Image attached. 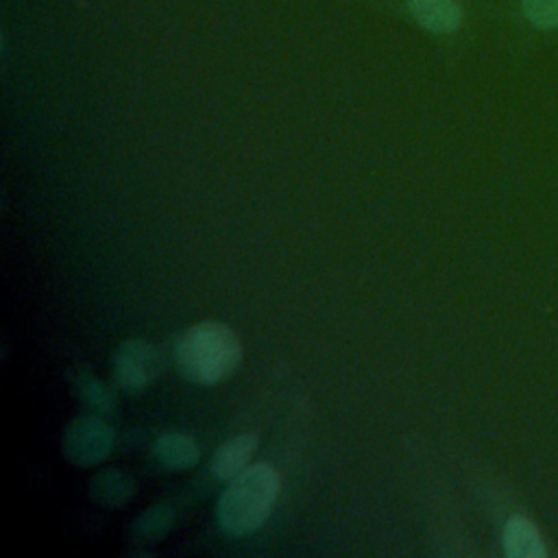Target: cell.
<instances>
[{"mask_svg":"<svg viewBox=\"0 0 558 558\" xmlns=\"http://www.w3.org/2000/svg\"><path fill=\"white\" fill-rule=\"evenodd\" d=\"M153 456L166 469H190L201 458V447L196 438L187 432H161L153 442Z\"/></svg>","mask_w":558,"mask_h":558,"instance_id":"cell-7","label":"cell"},{"mask_svg":"<svg viewBox=\"0 0 558 558\" xmlns=\"http://www.w3.org/2000/svg\"><path fill=\"white\" fill-rule=\"evenodd\" d=\"M281 488L279 471L270 462L248 464L229 480L216 508L220 527L227 534L242 536L255 532L270 514Z\"/></svg>","mask_w":558,"mask_h":558,"instance_id":"cell-2","label":"cell"},{"mask_svg":"<svg viewBox=\"0 0 558 558\" xmlns=\"http://www.w3.org/2000/svg\"><path fill=\"white\" fill-rule=\"evenodd\" d=\"M242 342L231 327L218 320H201L181 331L174 342V364L194 384L214 386L231 377L242 362Z\"/></svg>","mask_w":558,"mask_h":558,"instance_id":"cell-1","label":"cell"},{"mask_svg":"<svg viewBox=\"0 0 558 558\" xmlns=\"http://www.w3.org/2000/svg\"><path fill=\"white\" fill-rule=\"evenodd\" d=\"M76 395L83 405L98 414H109L113 410V395L111 390L96 377L81 375L76 379Z\"/></svg>","mask_w":558,"mask_h":558,"instance_id":"cell-11","label":"cell"},{"mask_svg":"<svg viewBox=\"0 0 558 558\" xmlns=\"http://www.w3.org/2000/svg\"><path fill=\"white\" fill-rule=\"evenodd\" d=\"M255 449H257V434H238V436L225 440L211 453L209 471L218 480L229 482L248 466V460L255 453Z\"/></svg>","mask_w":558,"mask_h":558,"instance_id":"cell-5","label":"cell"},{"mask_svg":"<svg viewBox=\"0 0 558 558\" xmlns=\"http://www.w3.org/2000/svg\"><path fill=\"white\" fill-rule=\"evenodd\" d=\"M172 525V510L163 504H155L148 510H144L137 519H135V536L146 541V543H155L159 538L166 536V532Z\"/></svg>","mask_w":558,"mask_h":558,"instance_id":"cell-10","label":"cell"},{"mask_svg":"<svg viewBox=\"0 0 558 558\" xmlns=\"http://www.w3.org/2000/svg\"><path fill=\"white\" fill-rule=\"evenodd\" d=\"M408 11L418 26L434 35L458 31L464 17L456 0H408Z\"/></svg>","mask_w":558,"mask_h":558,"instance_id":"cell-6","label":"cell"},{"mask_svg":"<svg viewBox=\"0 0 558 558\" xmlns=\"http://www.w3.org/2000/svg\"><path fill=\"white\" fill-rule=\"evenodd\" d=\"M521 11L536 28H558V0H521Z\"/></svg>","mask_w":558,"mask_h":558,"instance_id":"cell-12","label":"cell"},{"mask_svg":"<svg viewBox=\"0 0 558 558\" xmlns=\"http://www.w3.org/2000/svg\"><path fill=\"white\" fill-rule=\"evenodd\" d=\"M504 551L508 558H545L547 549L536 525L523 517L514 514L504 525Z\"/></svg>","mask_w":558,"mask_h":558,"instance_id":"cell-8","label":"cell"},{"mask_svg":"<svg viewBox=\"0 0 558 558\" xmlns=\"http://www.w3.org/2000/svg\"><path fill=\"white\" fill-rule=\"evenodd\" d=\"M166 366V355L159 344L150 340L129 338L113 357V381L129 392L148 386Z\"/></svg>","mask_w":558,"mask_h":558,"instance_id":"cell-3","label":"cell"},{"mask_svg":"<svg viewBox=\"0 0 558 558\" xmlns=\"http://www.w3.org/2000/svg\"><path fill=\"white\" fill-rule=\"evenodd\" d=\"M113 440V427L100 416H76L63 432L61 451L72 464L92 466L109 456Z\"/></svg>","mask_w":558,"mask_h":558,"instance_id":"cell-4","label":"cell"},{"mask_svg":"<svg viewBox=\"0 0 558 558\" xmlns=\"http://www.w3.org/2000/svg\"><path fill=\"white\" fill-rule=\"evenodd\" d=\"M89 495L102 508H120L133 495V480L118 469L100 471L92 477Z\"/></svg>","mask_w":558,"mask_h":558,"instance_id":"cell-9","label":"cell"}]
</instances>
